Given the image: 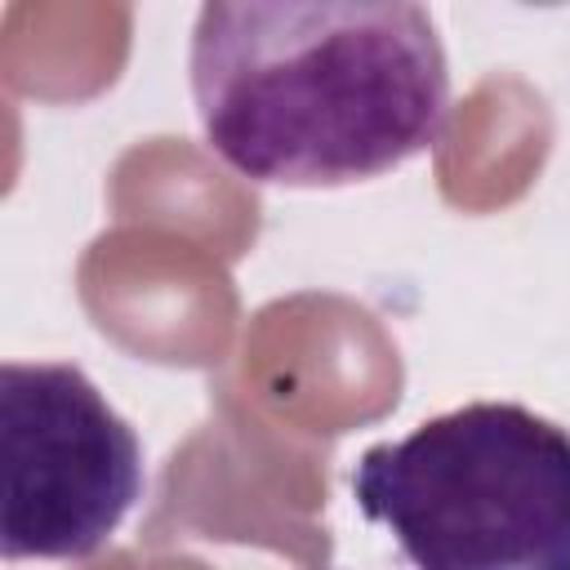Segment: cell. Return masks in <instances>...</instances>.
<instances>
[{"mask_svg":"<svg viewBox=\"0 0 570 570\" xmlns=\"http://www.w3.org/2000/svg\"><path fill=\"white\" fill-rule=\"evenodd\" d=\"M352 499L414 570H570V432L512 401L370 445Z\"/></svg>","mask_w":570,"mask_h":570,"instance_id":"2","label":"cell"},{"mask_svg":"<svg viewBox=\"0 0 570 570\" xmlns=\"http://www.w3.org/2000/svg\"><path fill=\"white\" fill-rule=\"evenodd\" d=\"M4 561H85L142 494V445L80 365H0Z\"/></svg>","mask_w":570,"mask_h":570,"instance_id":"3","label":"cell"},{"mask_svg":"<svg viewBox=\"0 0 570 570\" xmlns=\"http://www.w3.org/2000/svg\"><path fill=\"white\" fill-rule=\"evenodd\" d=\"M205 142L272 187H347L436 147L450 62L405 0H214L187 49Z\"/></svg>","mask_w":570,"mask_h":570,"instance_id":"1","label":"cell"}]
</instances>
